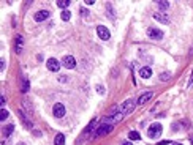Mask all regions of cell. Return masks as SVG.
Here are the masks:
<instances>
[{"label":"cell","instance_id":"6da1fadb","mask_svg":"<svg viewBox=\"0 0 193 145\" xmlns=\"http://www.w3.org/2000/svg\"><path fill=\"white\" fill-rule=\"evenodd\" d=\"M161 131H163L161 125L160 123H154V125H150V126H149V129H147V136H149L150 139H158Z\"/></svg>","mask_w":193,"mask_h":145},{"label":"cell","instance_id":"7a4b0ae2","mask_svg":"<svg viewBox=\"0 0 193 145\" xmlns=\"http://www.w3.org/2000/svg\"><path fill=\"white\" fill-rule=\"evenodd\" d=\"M114 129V125H109V123H103L101 122V125L98 128H96V133H95V136H106V134H109L111 131Z\"/></svg>","mask_w":193,"mask_h":145},{"label":"cell","instance_id":"3957f363","mask_svg":"<svg viewBox=\"0 0 193 145\" xmlns=\"http://www.w3.org/2000/svg\"><path fill=\"white\" fill-rule=\"evenodd\" d=\"M147 36H149L150 39H161L163 38V32H161L160 28H155V27H149L147 28Z\"/></svg>","mask_w":193,"mask_h":145},{"label":"cell","instance_id":"277c9868","mask_svg":"<svg viewBox=\"0 0 193 145\" xmlns=\"http://www.w3.org/2000/svg\"><path fill=\"white\" fill-rule=\"evenodd\" d=\"M65 106L62 103H55L54 104V109H52V114H54V117L55 118H62V117H65Z\"/></svg>","mask_w":193,"mask_h":145},{"label":"cell","instance_id":"5b68a950","mask_svg":"<svg viewBox=\"0 0 193 145\" xmlns=\"http://www.w3.org/2000/svg\"><path fill=\"white\" fill-rule=\"evenodd\" d=\"M135 106H136V104H135V101H133V99H127L125 103H122L120 112L124 114V115H125V114H130V112L135 109Z\"/></svg>","mask_w":193,"mask_h":145},{"label":"cell","instance_id":"8992f818","mask_svg":"<svg viewBox=\"0 0 193 145\" xmlns=\"http://www.w3.org/2000/svg\"><path fill=\"white\" fill-rule=\"evenodd\" d=\"M96 35L103 39V41H106V39H109V36H111V33H109V30L106 28L105 26H98L96 27Z\"/></svg>","mask_w":193,"mask_h":145},{"label":"cell","instance_id":"52a82bcc","mask_svg":"<svg viewBox=\"0 0 193 145\" xmlns=\"http://www.w3.org/2000/svg\"><path fill=\"white\" fill-rule=\"evenodd\" d=\"M46 66H48L49 71H59V69H60V63H59L54 57H51V58H48Z\"/></svg>","mask_w":193,"mask_h":145},{"label":"cell","instance_id":"ba28073f","mask_svg":"<svg viewBox=\"0 0 193 145\" xmlns=\"http://www.w3.org/2000/svg\"><path fill=\"white\" fill-rule=\"evenodd\" d=\"M62 63H63V66L68 68V69H71V68L76 66V60H74L73 55H65L63 60H62Z\"/></svg>","mask_w":193,"mask_h":145},{"label":"cell","instance_id":"9c48e42d","mask_svg":"<svg viewBox=\"0 0 193 145\" xmlns=\"http://www.w3.org/2000/svg\"><path fill=\"white\" fill-rule=\"evenodd\" d=\"M51 16V14H49V11H48V9H41V11H37V13H35V21H37V22H41V21H46V19Z\"/></svg>","mask_w":193,"mask_h":145},{"label":"cell","instance_id":"30bf717a","mask_svg":"<svg viewBox=\"0 0 193 145\" xmlns=\"http://www.w3.org/2000/svg\"><path fill=\"white\" fill-rule=\"evenodd\" d=\"M152 96H154V93H152V92H147V93H144V95H141V96L138 98V104L141 106V104L147 103V101H149V99H150Z\"/></svg>","mask_w":193,"mask_h":145},{"label":"cell","instance_id":"8fae6325","mask_svg":"<svg viewBox=\"0 0 193 145\" xmlns=\"http://www.w3.org/2000/svg\"><path fill=\"white\" fill-rule=\"evenodd\" d=\"M139 76L143 77V79H149L152 76V69L149 66H144V68H141L139 69Z\"/></svg>","mask_w":193,"mask_h":145},{"label":"cell","instance_id":"7c38bea8","mask_svg":"<svg viewBox=\"0 0 193 145\" xmlns=\"http://www.w3.org/2000/svg\"><path fill=\"white\" fill-rule=\"evenodd\" d=\"M154 17L157 19V21H160V22H163V24H169V19L165 16V14H161V13H155L154 14Z\"/></svg>","mask_w":193,"mask_h":145},{"label":"cell","instance_id":"4fadbf2b","mask_svg":"<svg viewBox=\"0 0 193 145\" xmlns=\"http://www.w3.org/2000/svg\"><path fill=\"white\" fill-rule=\"evenodd\" d=\"M22 36H21V35H18V38H16V52L18 54H21L22 52Z\"/></svg>","mask_w":193,"mask_h":145},{"label":"cell","instance_id":"5bb4252c","mask_svg":"<svg viewBox=\"0 0 193 145\" xmlns=\"http://www.w3.org/2000/svg\"><path fill=\"white\" fill-rule=\"evenodd\" d=\"M54 145H65V136L63 134H57V136H55Z\"/></svg>","mask_w":193,"mask_h":145},{"label":"cell","instance_id":"9a60e30c","mask_svg":"<svg viewBox=\"0 0 193 145\" xmlns=\"http://www.w3.org/2000/svg\"><path fill=\"white\" fill-rule=\"evenodd\" d=\"M128 139H130V141H139V139H141V134H139L138 131H130Z\"/></svg>","mask_w":193,"mask_h":145},{"label":"cell","instance_id":"2e32d148","mask_svg":"<svg viewBox=\"0 0 193 145\" xmlns=\"http://www.w3.org/2000/svg\"><path fill=\"white\" fill-rule=\"evenodd\" d=\"M13 131H14V125H13V123H11V125H7V126L3 128V134H5V136H10Z\"/></svg>","mask_w":193,"mask_h":145},{"label":"cell","instance_id":"e0dca14e","mask_svg":"<svg viewBox=\"0 0 193 145\" xmlns=\"http://www.w3.org/2000/svg\"><path fill=\"white\" fill-rule=\"evenodd\" d=\"M55 3H57V7H59V8L65 9V8H67L70 3H71V2H70V0H59V2H55Z\"/></svg>","mask_w":193,"mask_h":145},{"label":"cell","instance_id":"ac0fdd59","mask_svg":"<svg viewBox=\"0 0 193 145\" xmlns=\"http://www.w3.org/2000/svg\"><path fill=\"white\" fill-rule=\"evenodd\" d=\"M60 17H62V21H70V17H71V13H70L68 9H63L62 14H60Z\"/></svg>","mask_w":193,"mask_h":145},{"label":"cell","instance_id":"d6986e66","mask_svg":"<svg viewBox=\"0 0 193 145\" xmlns=\"http://www.w3.org/2000/svg\"><path fill=\"white\" fill-rule=\"evenodd\" d=\"M8 118V111L7 109H2V112H0V120H7Z\"/></svg>","mask_w":193,"mask_h":145},{"label":"cell","instance_id":"ffe728a7","mask_svg":"<svg viewBox=\"0 0 193 145\" xmlns=\"http://www.w3.org/2000/svg\"><path fill=\"white\" fill-rule=\"evenodd\" d=\"M22 92L24 93L29 92V81H27V79H24V81H22Z\"/></svg>","mask_w":193,"mask_h":145},{"label":"cell","instance_id":"44dd1931","mask_svg":"<svg viewBox=\"0 0 193 145\" xmlns=\"http://www.w3.org/2000/svg\"><path fill=\"white\" fill-rule=\"evenodd\" d=\"M158 7H160V9H168L169 2H158Z\"/></svg>","mask_w":193,"mask_h":145},{"label":"cell","instance_id":"7402d4cb","mask_svg":"<svg viewBox=\"0 0 193 145\" xmlns=\"http://www.w3.org/2000/svg\"><path fill=\"white\" fill-rule=\"evenodd\" d=\"M96 92H98L100 95H103V93H105V87H101V85H96Z\"/></svg>","mask_w":193,"mask_h":145},{"label":"cell","instance_id":"603a6c76","mask_svg":"<svg viewBox=\"0 0 193 145\" xmlns=\"http://www.w3.org/2000/svg\"><path fill=\"white\" fill-rule=\"evenodd\" d=\"M171 144V141H161V142H158V145H169Z\"/></svg>","mask_w":193,"mask_h":145},{"label":"cell","instance_id":"cb8c5ba5","mask_svg":"<svg viewBox=\"0 0 193 145\" xmlns=\"http://www.w3.org/2000/svg\"><path fill=\"white\" fill-rule=\"evenodd\" d=\"M84 3H85V5H87V7H89V5H94V3H95V0H85Z\"/></svg>","mask_w":193,"mask_h":145},{"label":"cell","instance_id":"d4e9b609","mask_svg":"<svg viewBox=\"0 0 193 145\" xmlns=\"http://www.w3.org/2000/svg\"><path fill=\"white\" fill-rule=\"evenodd\" d=\"M59 82H67V77H65V76H60V77H59Z\"/></svg>","mask_w":193,"mask_h":145},{"label":"cell","instance_id":"484cf974","mask_svg":"<svg viewBox=\"0 0 193 145\" xmlns=\"http://www.w3.org/2000/svg\"><path fill=\"white\" fill-rule=\"evenodd\" d=\"M166 77H168V74H161V76H160L161 81H166Z\"/></svg>","mask_w":193,"mask_h":145},{"label":"cell","instance_id":"4316f807","mask_svg":"<svg viewBox=\"0 0 193 145\" xmlns=\"http://www.w3.org/2000/svg\"><path fill=\"white\" fill-rule=\"evenodd\" d=\"M189 85H193V71H192V77H190V82H189Z\"/></svg>","mask_w":193,"mask_h":145},{"label":"cell","instance_id":"83f0119b","mask_svg":"<svg viewBox=\"0 0 193 145\" xmlns=\"http://www.w3.org/2000/svg\"><path fill=\"white\" fill-rule=\"evenodd\" d=\"M122 145H133V144H131V142H124Z\"/></svg>","mask_w":193,"mask_h":145},{"label":"cell","instance_id":"f1b7e54d","mask_svg":"<svg viewBox=\"0 0 193 145\" xmlns=\"http://www.w3.org/2000/svg\"><path fill=\"white\" fill-rule=\"evenodd\" d=\"M171 145H182V144H179V142H176V144H171Z\"/></svg>","mask_w":193,"mask_h":145}]
</instances>
